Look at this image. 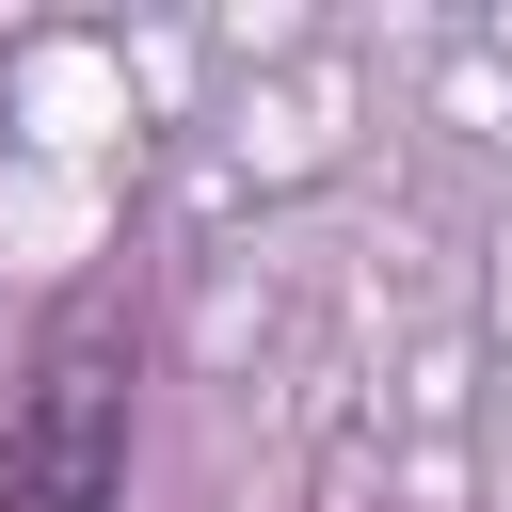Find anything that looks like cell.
I'll list each match as a JSON object with an SVG mask.
<instances>
[{"label": "cell", "instance_id": "cell-1", "mask_svg": "<svg viewBox=\"0 0 512 512\" xmlns=\"http://www.w3.org/2000/svg\"><path fill=\"white\" fill-rule=\"evenodd\" d=\"M128 432H144V304H128V272H96L16 352L0 512H128Z\"/></svg>", "mask_w": 512, "mask_h": 512}]
</instances>
